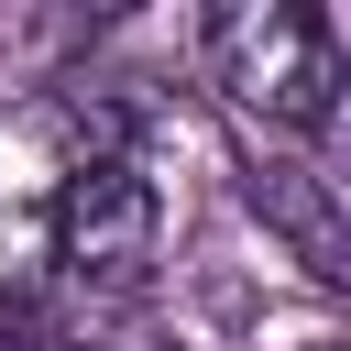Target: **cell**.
I'll return each mask as SVG.
<instances>
[{
    "label": "cell",
    "instance_id": "obj_1",
    "mask_svg": "<svg viewBox=\"0 0 351 351\" xmlns=\"http://www.w3.org/2000/svg\"><path fill=\"white\" fill-rule=\"evenodd\" d=\"M197 44H208V88L230 99V121L285 132V143H318L340 121V22L329 11H307V0H241Z\"/></svg>",
    "mask_w": 351,
    "mask_h": 351
},
{
    "label": "cell",
    "instance_id": "obj_2",
    "mask_svg": "<svg viewBox=\"0 0 351 351\" xmlns=\"http://www.w3.org/2000/svg\"><path fill=\"white\" fill-rule=\"evenodd\" d=\"M44 263L88 296H143V274L165 263V186L143 176V154L99 143L55 197H44Z\"/></svg>",
    "mask_w": 351,
    "mask_h": 351
},
{
    "label": "cell",
    "instance_id": "obj_3",
    "mask_svg": "<svg viewBox=\"0 0 351 351\" xmlns=\"http://www.w3.org/2000/svg\"><path fill=\"white\" fill-rule=\"evenodd\" d=\"M252 208H263V219L296 241V263H307L318 285L340 274V208H329V176H318V165H296V154H263V165H252Z\"/></svg>",
    "mask_w": 351,
    "mask_h": 351
},
{
    "label": "cell",
    "instance_id": "obj_4",
    "mask_svg": "<svg viewBox=\"0 0 351 351\" xmlns=\"http://www.w3.org/2000/svg\"><path fill=\"white\" fill-rule=\"evenodd\" d=\"M33 285H44V219L0 197V329L44 318V307H33Z\"/></svg>",
    "mask_w": 351,
    "mask_h": 351
}]
</instances>
